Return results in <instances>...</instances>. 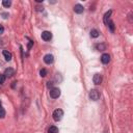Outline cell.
I'll list each match as a JSON object with an SVG mask.
<instances>
[{
    "mask_svg": "<svg viewBox=\"0 0 133 133\" xmlns=\"http://www.w3.org/2000/svg\"><path fill=\"white\" fill-rule=\"evenodd\" d=\"M62 117H63V111L61 109H56V110H54V111H53V119H54V121L58 122V121H60L62 119Z\"/></svg>",
    "mask_w": 133,
    "mask_h": 133,
    "instance_id": "6da1fadb",
    "label": "cell"
},
{
    "mask_svg": "<svg viewBox=\"0 0 133 133\" xmlns=\"http://www.w3.org/2000/svg\"><path fill=\"white\" fill-rule=\"evenodd\" d=\"M60 96V90L57 87H53L52 90L50 91V97L52 99H57Z\"/></svg>",
    "mask_w": 133,
    "mask_h": 133,
    "instance_id": "7a4b0ae2",
    "label": "cell"
},
{
    "mask_svg": "<svg viewBox=\"0 0 133 133\" xmlns=\"http://www.w3.org/2000/svg\"><path fill=\"white\" fill-rule=\"evenodd\" d=\"M90 98L93 100V101H97V100L100 99V93L97 90H92L90 92Z\"/></svg>",
    "mask_w": 133,
    "mask_h": 133,
    "instance_id": "3957f363",
    "label": "cell"
},
{
    "mask_svg": "<svg viewBox=\"0 0 133 133\" xmlns=\"http://www.w3.org/2000/svg\"><path fill=\"white\" fill-rule=\"evenodd\" d=\"M42 39L44 41H46V42L50 41L52 39V33L50 31H43L42 32Z\"/></svg>",
    "mask_w": 133,
    "mask_h": 133,
    "instance_id": "277c9868",
    "label": "cell"
},
{
    "mask_svg": "<svg viewBox=\"0 0 133 133\" xmlns=\"http://www.w3.org/2000/svg\"><path fill=\"white\" fill-rule=\"evenodd\" d=\"M44 61H45L47 64H50L54 61V56L52 54H46L45 56H44Z\"/></svg>",
    "mask_w": 133,
    "mask_h": 133,
    "instance_id": "5b68a950",
    "label": "cell"
},
{
    "mask_svg": "<svg viewBox=\"0 0 133 133\" xmlns=\"http://www.w3.org/2000/svg\"><path fill=\"white\" fill-rule=\"evenodd\" d=\"M101 61H102V63L107 64V63L110 61V55H109V54H107V53L102 54V56H101Z\"/></svg>",
    "mask_w": 133,
    "mask_h": 133,
    "instance_id": "8992f818",
    "label": "cell"
},
{
    "mask_svg": "<svg viewBox=\"0 0 133 133\" xmlns=\"http://www.w3.org/2000/svg\"><path fill=\"white\" fill-rule=\"evenodd\" d=\"M93 81H94V83L95 84H100L102 82V76L100 75V74H95L94 75V78H93Z\"/></svg>",
    "mask_w": 133,
    "mask_h": 133,
    "instance_id": "52a82bcc",
    "label": "cell"
},
{
    "mask_svg": "<svg viewBox=\"0 0 133 133\" xmlns=\"http://www.w3.org/2000/svg\"><path fill=\"white\" fill-rule=\"evenodd\" d=\"M4 76H5V78L6 77H12L13 75H15V70L13 69V68H7L5 71H4V74H3Z\"/></svg>",
    "mask_w": 133,
    "mask_h": 133,
    "instance_id": "ba28073f",
    "label": "cell"
},
{
    "mask_svg": "<svg viewBox=\"0 0 133 133\" xmlns=\"http://www.w3.org/2000/svg\"><path fill=\"white\" fill-rule=\"evenodd\" d=\"M83 6L81 5V4H76L75 6H74V12L76 13V14H82L83 13Z\"/></svg>",
    "mask_w": 133,
    "mask_h": 133,
    "instance_id": "9c48e42d",
    "label": "cell"
},
{
    "mask_svg": "<svg viewBox=\"0 0 133 133\" xmlns=\"http://www.w3.org/2000/svg\"><path fill=\"white\" fill-rule=\"evenodd\" d=\"M3 56H4V58H5V60H6V61L12 60V58H13V55H12V53L8 52L7 50H4V51H3Z\"/></svg>",
    "mask_w": 133,
    "mask_h": 133,
    "instance_id": "30bf717a",
    "label": "cell"
},
{
    "mask_svg": "<svg viewBox=\"0 0 133 133\" xmlns=\"http://www.w3.org/2000/svg\"><path fill=\"white\" fill-rule=\"evenodd\" d=\"M111 14H112V12H111V10H108V12L104 15V23L107 25V23H108V22L110 21L109 20V18H110V16H111Z\"/></svg>",
    "mask_w": 133,
    "mask_h": 133,
    "instance_id": "8fae6325",
    "label": "cell"
},
{
    "mask_svg": "<svg viewBox=\"0 0 133 133\" xmlns=\"http://www.w3.org/2000/svg\"><path fill=\"white\" fill-rule=\"evenodd\" d=\"M48 133H58V128L56 126H51L48 129Z\"/></svg>",
    "mask_w": 133,
    "mask_h": 133,
    "instance_id": "7c38bea8",
    "label": "cell"
},
{
    "mask_svg": "<svg viewBox=\"0 0 133 133\" xmlns=\"http://www.w3.org/2000/svg\"><path fill=\"white\" fill-rule=\"evenodd\" d=\"M91 37L92 38H98L99 37V31L97 29H92L91 30Z\"/></svg>",
    "mask_w": 133,
    "mask_h": 133,
    "instance_id": "4fadbf2b",
    "label": "cell"
},
{
    "mask_svg": "<svg viewBox=\"0 0 133 133\" xmlns=\"http://www.w3.org/2000/svg\"><path fill=\"white\" fill-rule=\"evenodd\" d=\"M107 26L109 27V29H110V31H111V32H113L114 31V24H113V22L112 21H109L108 22V23H107Z\"/></svg>",
    "mask_w": 133,
    "mask_h": 133,
    "instance_id": "5bb4252c",
    "label": "cell"
},
{
    "mask_svg": "<svg viewBox=\"0 0 133 133\" xmlns=\"http://www.w3.org/2000/svg\"><path fill=\"white\" fill-rule=\"evenodd\" d=\"M2 5L4 7H9L10 5H12V1H9V0H3V1H2Z\"/></svg>",
    "mask_w": 133,
    "mask_h": 133,
    "instance_id": "9a60e30c",
    "label": "cell"
},
{
    "mask_svg": "<svg viewBox=\"0 0 133 133\" xmlns=\"http://www.w3.org/2000/svg\"><path fill=\"white\" fill-rule=\"evenodd\" d=\"M96 48L99 50V51H103V50H105V45H104V44H98V45L96 46Z\"/></svg>",
    "mask_w": 133,
    "mask_h": 133,
    "instance_id": "2e32d148",
    "label": "cell"
},
{
    "mask_svg": "<svg viewBox=\"0 0 133 133\" xmlns=\"http://www.w3.org/2000/svg\"><path fill=\"white\" fill-rule=\"evenodd\" d=\"M4 117H5V110H4V108H2L0 106V118L3 119Z\"/></svg>",
    "mask_w": 133,
    "mask_h": 133,
    "instance_id": "e0dca14e",
    "label": "cell"
},
{
    "mask_svg": "<svg viewBox=\"0 0 133 133\" xmlns=\"http://www.w3.org/2000/svg\"><path fill=\"white\" fill-rule=\"evenodd\" d=\"M5 81V76L3 74H0V84H3Z\"/></svg>",
    "mask_w": 133,
    "mask_h": 133,
    "instance_id": "ac0fdd59",
    "label": "cell"
},
{
    "mask_svg": "<svg viewBox=\"0 0 133 133\" xmlns=\"http://www.w3.org/2000/svg\"><path fill=\"white\" fill-rule=\"evenodd\" d=\"M40 75H41L42 77H45V76L47 75V71H46L45 69H42L41 72H40Z\"/></svg>",
    "mask_w": 133,
    "mask_h": 133,
    "instance_id": "d6986e66",
    "label": "cell"
},
{
    "mask_svg": "<svg viewBox=\"0 0 133 133\" xmlns=\"http://www.w3.org/2000/svg\"><path fill=\"white\" fill-rule=\"evenodd\" d=\"M3 32H4V27H3L1 24H0V36H1Z\"/></svg>",
    "mask_w": 133,
    "mask_h": 133,
    "instance_id": "ffe728a7",
    "label": "cell"
},
{
    "mask_svg": "<svg viewBox=\"0 0 133 133\" xmlns=\"http://www.w3.org/2000/svg\"><path fill=\"white\" fill-rule=\"evenodd\" d=\"M2 16H3V18H4V19H6V18H7V16H8V14H2Z\"/></svg>",
    "mask_w": 133,
    "mask_h": 133,
    "instance_id": "44dd1931",
    "label": "cell"
},
{
    "mask_svg": "<svg viewBox=\"0 0 133 133\" xmlns=\"http://www.w3.org/2000/svg\"><path fill=\"white\" fill-rule=\"evenodd\" d=\"M0 106H1V101H0Z\"/></svg>",
    "mask_w": 133,
    "mask_h": 133,
    "instance_id": "7402d4cb",
    "label": "cell"
}]
</instances>
